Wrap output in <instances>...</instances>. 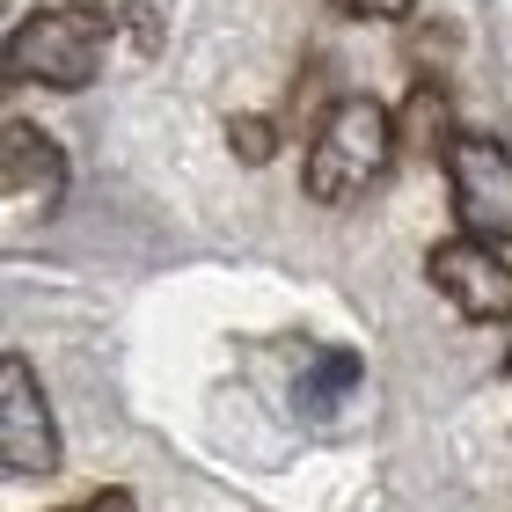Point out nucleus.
<instances>
[{"instance_id": "obj_3", "label": "nucleus", "mask_w": 512, "mask_h": 512, "mask_svg": "<svg viewBox=\"0 0 512 512\" xmlns=\"http://www.w3.org/2000/svg\"><path fill=\"white\" fill-rule=\"evenodd\" d=\"M447 205L461 235L483 242H512V147L498 132H461L447 147Z\"/></svg>"}, {"instance_id": "obj_6", "label": "nucleus", "mask_w": 512, "mask_h": 512, "mask_svg": "<svg viewBox=\"0 0 512 512\" xmlns=\"http://www.w3.org/2000/svg\"><path fill=\"white\" fill-rule=\"evenodd\" d=\"M0 198H8V220H52L66 205V154L59 139L30 125V118H8L0 132Z\"/></svg>"}, {"instance_id": "obj_10", "label": "nucleus", "mask_w": 512, "mask_h": 512, "mask_svg": "<svg viewBox=\"0 0 512 512\" xmlns=\"http://www.w3.org/2000/svg\"><path fill=\"white\" fill-rule=\"evenodd\" d=\"M344 8H352L359 22H403V15L417 8V0H344Z\"/></svg>"}, {"instance_id": "obj_11", "label": "nucleus", "mask_w": 512, "mask_h": 512, "mask_svg": "<svg viewBox=\"0 0 512 512\" xmlns=\"http://www.w3.org/2000/svg\"><path fill=\"white\" fill-rule=\"evenodd\" d=\"M66 512H139V505H132V491H96V498H81Z\"/></svg>"}, {"instance_id": "obj_12", "label": "nucleus", "mask_w": 512, "mask_h": 512, "mask_svg": "<svg viewBox=\"0 0 512 512\" xmlns=\"http://www.w3.org/2000/svg\"><path fill=\"white\" fill-rule=\"evenodd\" d=\"M505 374H512V352H505Z\"/></svg>"}, {"instance_id": "obj_1", "label": "nucleus", "mask_w": 512, "mask_h": 512, "mask_svg": "<svg viewBox=\"0 0 512 512\" xmlns=\"http://www.w3.org/2000/svg\"><path fill=\"white\" fill-rule=\"evenodd\" d=\"M110 37H118L110 8H96V0H52V8H30V15L8 30L0 74H8V88H52V96H81V88L103 74Z\"/></svg>"}, {"instance_id": "obj_8", "label": "nucleus", "mask_w": 512, "mask_h": 512, "mask_svg": "<svg viewBox=\"0 0 512 512\" xmlns=\"http://www.w3.org/2000/svg\"><path fill=\"white\" fill-rule=\"evenodd\" d=\"M352 388H359V352H352V344H344V352H322V359H315V381L300 388V410L322 417L330 403H344Z\"/></svg>"}, {"instance_id": "obj_4", "label": "nucleus", "mask_w": 512, "mask_h": 512, "mask_svg": "<svg viewBox=\"0 0 512 512\" xmlns=\"http://www.w3.org/2000/svg\"><path fill=\"white\" fill-rule=\"evenodd\" d=\"M425 286L461 322H512V256H498V242L483 235H439L425 249Z\"/></svg>"}, {"instance_id": "obj_9", "label": "nucleus", "mask_w": 512, "mask_h": 512, "mask_svg": "<svg viewBox=\"0 0 512 512\" xmlns=\"http://www.w3.org/2000/svg\"><path fill=\"white\" fill-rule=\"evenodd\" d=\"M227 147H235V161H249V169H264V161L278 154V118H256V110H242V118H227Z\"/></svg>"}, {"instance_id": "obj_7", "label": "nucleus", "mask_w": 512, "mask_h": 512, "mask_svg": "<svg viewBox=\"0 0 512 512\" xmlns=\"http://www.w3.org/2000/svg\"><path fill=\"white\" fill-rule=\"evenodd\" d=\"M395 139H403V161H447L454 147V88L447 81H410L403 103H395Z\"/></svg>"}, {"instance_id": "obj_5", "label": "nucleus", "mask_w": 512, "mask_h": 512, "mask_svg": "<svg viewBox=\"0 0 512 512\" xmlns=\"http://www.w3.org/2000/svg\"><path fill=\"white\" fill-rule=\"evenodd\" d=\"M66 461V439H59V417L44 403V381L37 366L8 352L0 359V469L8 476H52Z\"/></svg>"}, {"instance_id": "obj_2", "label": "nucleus", "mask_w": 512, "mask_h": 512, "mask_svg": "<svg viewBox=\"0 0 512 512\" xmlns=\"http://www.w3.org/2000/svg\"><path fill=\"white\" fill-rule=\"evenodd\" d=\"M395 154H403V139H395V110L381 96H337L315 118L300 183H308L315 205H359L366 191H381V176L395 169Z\"/></svg>"}]
</instances>
